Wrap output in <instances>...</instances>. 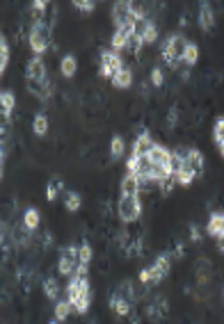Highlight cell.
<instances>
[{"mask_svg":"<svg viewBox=\"0 0 224 324\" xmlns=\"http://www.w3.org/2000/svg\"><path fill=\"white\" fill-rule=\"evenodd\" d=\"M26 78H28V87H30V91L37 98H41V101H48V98H51L53 87H51V80H48L46 64H43V60L39 55H35L28 62Z\"/></svg>","mask_w":224,"mask_h":324,"instance_id":"6da1fadb","label":"cell"},{"mask_svg":"<svg viewBox=\"0 0 224 324\" xmlns=\"http://www.w3.org/2000/svg\"><path fill=\"white\" fill-rule=\"evenodd\" d=\"M66 302L71 304V311H76L78 315H85L89 311V302H92V288H89V279L74 274L69 276V286H66Z\"/></svg>","mask_w":224,"mask_h":324,"instance_id":"7a4b0ae2","label":"cell"},{"mask_svg":"<svg viewBox=\"0 0 224 324\" xmlns=\"http://www.w3.org/2000/svg\"><path fill=\"white\" fill-rule=\"evenodd\" d=\"M186 46H188V39L183 34H169L163 43V60L167 62L169 68H176L178 64L183 62V53H186Z\"/></svg>","mask_w":224,"mask_h":324,"instance_id":"3957f363","label":"cell"},{"mask_svg":"<svg viewBox=\"0 0 224 324\" xmlns=\"http://www.w3.org/2000/svg\"><path fill=\"white\" fill-rule=\"evenodd\" d=\"M167 274H169V253H160V256L153 260L151 267H144L142 272H140V281H142L144 286H149V283H160Z\"/></svg>","mask_w":224,"mask_h":324,"instance_id":"277c9868","label":"cell"},{"mask_svg":"<svg viewBox=\"0 0 224 324\" xmlns=\"http://www.w3.org/2000/svg\"><path fill=\"white\" fill-rule=\"evenodd\" d=\"M51 23H32V30H30V48L35 51V55L41 57L43 53L48 51L51 46Z\"/></svg>","mask_w":224,"mask_h":324,"instance_id":"5b68a950","label":"cell"},{"mask_svg":"<svg viewBox=\"0 0 224 324\" xmlns=\"http://www.w3.org/2000/svg\"><path fill=\"white\" fill-rule=\"evenodd\" d=\"M119 219L124 224H130V222H138L140 215H142V203H140L138 196H121L119 201Z\"/></svg>","mask_w":224,"mask_h":324,"instance_id":"8992f818","label":"cell"},{"mask_svg":"<svg viewBox=\"0 0 224 324\" xmlns=\"http://www.w3.org/2000/svg\"><path fill=\"white\" fill-rule=\"evenodd\" d=\"M121 68H124V62H121V57L117 51L110 48V51L101 53V68H99L101 78H115Z\"/></svg>","mask_w":224,"mask_h":324,"instance_id":"52a82bcc","label":"cell"},{"mask_svg":"<svg viewBox=\"0 0 224 324\" xmlns=\"http://www.w3.org/2000/svg\"><path fill=\"white\" fill-rule=\"evenodd\" d=\"M135 14H138V9H135L133 3L119 0V3H115V7H112V21H115L117 28L130 26V23H133V18H135Z\"/></svg>","mask_w":224,"mask_h":324,"instance_id":"ba28073f","label":"cell"},{"mask_svg":"<svg viewBox=\"0 0 224 324\" xmlns=\"http://www.w3.org/2000/svg\"><path fill=\"white\" fill-rule=\"evenodd\" d=\"M78 249L76 244H69V247L64 249V251L60 253V263H57V269H60L62 276H74L76 267L80 265V260H78Z\"/></svg>","mask_w":224,"mask_h":324,"instance_id":"9c48e42d","label":"cell"},{"mask_svg":"<svg viewBox=\"0 0 224 324\" xmlns=\"http://www.w3.org/2000/svg\"><path fill=\"white\" fill-rule=\"evenodd\" d=\"M169 313V302L163 297V294H155V297H151L149 306H147V317L151 322H160L165 320Z\"/></svg>","mask_w":224,"mask_h":324,"instance_id":"30bf717a","label":"cell"},{"mask_svg":"<svg viewBox=\"0 0 224 324\" xmlns=\"http://www.w3.org/2000/svg\"><path fill=\"white\" fill-rule=\"evenodd\" d=\"M147 158L151 165H158V167H172V151L165 149L160 144H153L151 151L147 153Z\"/></svg>","mask_w":224,"mask_h":324,"instance_id":"8fae6325","label":"cell"},{"mask_svg":"<svg viewBox=\"0 0 224 324\" xmlns=\"http://www.w3.org/2000/svg\"><path fill=\"white\" fill-rule=\"evenodd\" d=\"M199 26H201L204 32H211L213 28H215V14H213V9L208 3L199 5Z\"/></svg>","mask_w":224,"mask_h":324,"instance_id":"7c38bea8","label":"cell"},{"mask_svg":"<svg viewBox=\"0 0 224 324\" xmlns=\"http://www.w3.org/2000/svg\"><path fill=\"white\" fill-rule=\"evenodd\" d=\"M206 233L211 238H224V213H213L206 224Z\"/></svg>","mask_w":224,"mask_h":324,"instance_id":"4fadbf2b","label":"cell"},{"mask_svg":"<svg viewBox=\"0 0 224 324\" xmlns=\"http://www.w3.org/2000/svg\"><path fill=\"white\" fill-rule=\"evenodd\" d=\"M130 37H133V26L117 28V32L112 34V51H121V48H126Z\"/></svg>","mask_w":224,"mask_h":324,"instance_id":"5bb4252c","label":"cell"},{"mask_svg":"<svg viewBox=\"0 0 224 324\" xmlns=\"http://www.w3.org/2000/svg\"><path fill=\"white\" fill-rule=\"evenodd\" d=\"M155 142L151 140V135L147 130L144 132H140V137L135 140V144H133V155H138V158H142V155H147L149 151H151V146H153Z\"/></svg>","mask_w":224,"mask_h":324,"instance_id":"9a60e30c","label":"cell"},{"mask_svg":"<svg viewBox=\"0 0 224 324\" xmlns=\"http://www.w3.org/2000/svg\"><path fill=\"white\" fill-rule=\"evenodd\" d=\"M110 306H112V311H115L117 315H121V317H124V315H130V313H133V304L126 302V299H121L117 292L110 294Z\"/></svg>","mask_w":224,"mask_h":324,"instance_id":"2e32d148","label":"cell"},{"mask_svg":"<svg viewBox=\"0 0 224 324\" xmlns=\"http://www.w3.org/2000/svg\"><path fill=\"white\" fill-rule=\"evenodd\" d=\"M140 192V183L138 178H135V174H126L124 180H121V196H138Z\"/></svg>","mask_w":224,"mask_h":324,"instance_id":"e0dca14e","label":"cell"},{"mask_svg":"<svg viewBox=\"0 0 224 324\" xmlns=\"http://www.w3.org/2000/svg\"><path fill=\"white\" fill-rule=\"evenodd\" d=\"M188 165L194 174H204V153L199 149H188Z\"/></svg>","mask_w":224,"mask_h":324,"instance_id":"ac0fdd59","label":"cell"},{"mask_svg":"<svg viewBox=\"0 0 224 324\" xmlns=\"http://www.w3.org/2000/svg\"><path fill=\"white\" fill-rule=\"evenodd\" d=\"M112 85H115L117 89H128V87L133 85V71L124 66L115 78H112Z\"/></svg>","mask_w":224,"mask_h":324,"instance_id":"d6986e66","label":"cell"},{"mask_svg":"<svg viewBox=\"0 0 224 324\" xmlns=\"http://www.w3.org/2000/svg\"><path fill=\"white\" fill-rule=\"evenodd\" d=\"M12 240H14V244H28L30 242V228L26 224H16L12 228Z\"/></svg>","mask_w":224,"mask_h":324,"instance_id":"ffe728a7","label":"cell"},{"mask_svg":"<svg viewBox=\"0 0 224 324\" xmlns=\"http://www.w3.org/2000/svg\"><path fill=\"white\" fill-rule=\"evenodd\" d=\"M213 140H215L217 151H220L222 158H224V117H217L215 128H213Z\"/></svg>","mask_w":224,"mask_h":324,"instance_id":"44dd1931","label":"cell"},{"mask_svg":"<svg viewBox=\"0 0 224 324\" xmlns=\"http://www.w3.org/2000/svg\"><path fill=\"white\" fill-rule=\"evenodd\" d=\"M43 292H46V297L51 302H57V297H60V283H57L55 276H48L43 281Z\"/></svg>","mask_w":224,"mask_h":324,"instance_id":"7402d4cb","label":"cell"},{"mask_svg":"<svg viewBox=\"0 0 224 324\" xmlns=\"http://www.w3.org/2000/svg\"><path fill=\"white\" fill-rule=\"evenodd\" d=\"M60 68H62V76H64V78H74L76 76V68H78L76 57L74 55H64V57H62Z\"/></svg>","mask_w":224,"mask_h":324,"instance_id":"603a6c76","label":"cell"},{"mask_svg":"<svg viewBox=\"0 0 224 324\" xmlns=\"http://www.w3.org/2000/svg\"><path fill=\"white\" fill-rule=\"evenodd\" d=\"M39 222H41V215H39V210L37 208H28L26 215H23V224H26L30 230H35V228H39Z\"/></svg>","mask_w":224,"mask_h":324,"instance_id":"cb8c5ba5","label":"cell"},{"mask_svg":"<svg viewBox=\"0 0 224 324\" xmlns=\"http://www.w3.org/2000/svg\"><path fill=\"white\" fill-rule=\"evenodd\" d=\"M124 151H126L124 140H121L119 135H115V137H112V142H110V155H112V160L124 158Z\"/></svg>","mask_w":224,"mask_h":324,"instance_id":"d4e9b609","label":"cell"},{"mask_svg":"<svg viewBox=\"0 0 224 324\" xmlns=\"http://www.w3.org/2000/svg\"><path fill=\"white\" fill-rule=\"evenodd\" d=\"M80 205H82V199H80L78 192H66L64 194V208L69 210V213H78Z\"/></svg>","mask_w":224,"mask_h":324,"instance_id":"484cf974","label":"cell"},{"mask_svg":"<svg viewBox=\"0 0 224 324\" xmlns=\"http://www.w3.org/2000/svg\"><path fill=\"white\" fill-rule=\"evenodd\" d=\"M62 190H64V183H62L60 178H51V180H48V188H46V199L55 201L57 194H60Z\"/></svg>","mask_w":224,"mask_h":324,"instance_id":"4316f807","label":"cell"},{"mask_svg":"<svg viewBox=\"0 0 224 324\" xmlns=\"http://www.w3.org/2000/svg\"><path fill=\"white\" fill-rule=\"evenodd\" d=\"M69 313H71V304L66 302V299H64V302H60V299H57V302H55V320L57 322H64L66 317H69Z\"/></svg>","mask_w":224,"mask_h":324,"instance_id":"83f0119b","label":"cell"},{"mask_svg":"<svg viewBox=\"0 0 224 324\" xmlns=\"http://www.w3.org/2000/svg\"><path fill=\"white\" fill-rule=\"evenodd\" d=\"M197 60H199V48L194 46L192 41H188L186 53H183V62H186L188 66H192V64H197Z\"/></svg>","mask_w":224,"mask_h":324,"instance_id":"f1b7e54d","label":"cell"},{"mask_svg":"<svg viewBox=\"0 0 224 324\" xmlns=\"http://www.w3.org/2000/svg\"><path fill=\"white\" fill-rule=\"evenodd\" d=\"M32 130H35L37 137L46 135V132H48V119H46V114H37L35 117V121H32Z\"/></svg>","mask_w":224,"mask_h":324,"instance_id":"f546056e","label":"cell"},{"mask_svg":"<svg viewBox=\"0 0 224 324\" xmlns=\"http://www.w3.org/2000/svg\"><path fill=\"white\" fill-rule=\"evenodd\" d=\"M0 98H3V110H5V114H7V119H9V117H12L14 105H16V96H14V91H3Z\"/></svg>","mask_w":224,"mask_h":324,"instance_id":"4dcf8cb0","label":"cell"},{"mask_svg":"<svg viewBox=\"0 0 224 324\" xmlns=\"http://www.w3.org/2000/svg\"><path fill=\"white\" fill-rule=\"evenodd\" d=\"M78 260H80V265H89L92 260V247L89 242H82L80 249H78Z\"/></svg>","mask_w":224,"mask_h":324,"instance_id":"1f68e13d","label":"cell"},{"mask_svg":"<svg viewBox=\"0 0 224 324\" xmlns=\"http://www.w3.org/2000/svg\"><path fill=\"white\" fill-rule=\"evenodd\" d=\"M158 185H160V192H163L165 196H167V194H172L174 185H176V178H174V174H172V176H167L165 180H160Z\"/></svg>","mask_w":224,"mask_h":324,"instance_id":"d6a6232c","label":"cell"},{"mask_svg":"<svg viewBox=\"0 0 224 324\" xmlns=\"http://www.w3.org/2000/svg\"><path fill=\"white\" fill-rule=\"evenodd\" d=\"M155 39H158V30H155L153 21H151L149 28H147V32H144V37H142V43H153Z\"/></svg>","mask_w":224,"mask_h":324,"instance_id":"836d02e7","label":"cell"},{"mask_svg":"<svg viewBox=\"0 0 224 324\" xmlns=\"http://www.w3.org/2000/svg\"><path fill=\"white\" fill-rule=\"evenodd\" d=\"M163 82H165L163 68H153V71H151V85H153V87H163Z\"/></svg>","mask_w":224,"mask_h":324,"instance_id":"e575fe53","label":"cell"},{"mask_svg":"<svg viewBox=\"0 0 224 324\" xmlns=\"http://www.w3.org/2000/svg\"><path fill=\"white\" fill-rule=\"evenodd\" d=\"M74 5L78 9H82V12H94L96 9V3H89V0H76Z\"/></svg>","mask_w":224,"mask_h":324,"instance_id":"d590c367","label":"cell"},{"mask_svg":"<svg viewBox=\"0 0 224 324\" xmlns=\"http://www.w3.org/2000/svg\"><path fill=\"white\" fill-rule=\"evenodd\" d=\"M190 230H192V233H190V240H192V242H199V240L204 238V235H201V228H199L197 224H192V226H190Z\"/></svg>","mask_w":224,"mask_h":324,"instance_id":"8d00e7d4","label":"cell"},{"mask_svg":"<svg viewBox=\"0 0 224 324\" xmlns=\"http://www.w3.org/2000/svg\"><path fill=\"white\" fill-rule=\"evenodd\" d=\"M7 62H9V53H0V76H3L5 68H7Z\"/></svg>","mask_w":224,"mask_h":324,"instance_id":"74e56055","label":"cell"},{"mask_svg":"<svg viewBox=\"0 0 224 324\" xmlns=\"http://www.w3.org/2000/svg\"><path fill=\"white\" fill-rule=\"evenodd\" d=\"M3 167H5V146L0 144V178H3Z\"/></svg>","mask_w":224,"mask_h":324,"instance_id":"f35d334b","label":"cell"},{"mask_svg":"<svg viewBox=\"0 0 224 324\" xmlns=\"http://www.w3.org/2000/svg\"><path fill=\"white\" fill-rule=\"evenodd\" d=\"M217 251L224 253V238H217Z\"/></svg>","mask_w":224,"mask_h":324,"instance_id":"ab89813d","label":"cell"},{"mask_svg":"<svg viewBox=\"0 0 224 324\" xmlns=\"http://www.w3.org/2000/svg\"><path fill=\"white\" fill-rule=\"evenodd\" d=\"M3 238H5V224H0V242H3Z\"/></svg>","mask_w":224,"mask_h":324,"instance_id":"60d3db41","label":"cell"},{"mask_svg":"<svg viewBox=\"0 0 224 324\" xmlns=\"http://www.w3.org/2000/svg\"><path fill=\"white\" fill-rule=\"evenodd\" d=\"M51 324H57V320H53V322H51Z\"/></svg>","mask_w":224,"mask_h":324,"instance_id":"b9f144b4","label":"cell"}]
</instances>
